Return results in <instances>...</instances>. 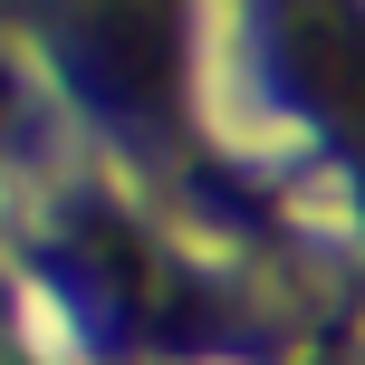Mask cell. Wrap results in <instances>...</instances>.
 Instances as JSON below:
<instances>
[{"label":"cell","mask_w":365,"mask_h":365,"mask_svg":"<svg viewBox=\"0 0 365 365\" xmlns=\"http://www.w3.org/2000/svg\"><path fill=\"white\" fill-rule=\"evenodd\" d=\"M279 48H289L298 87H308L327 115H356L365 125V10L356 0H289Z\"/></svg>","instance_id":"cell-2"},{"label":"cell","mask_w":365,"mask_h":365,"mask_svg":"<svg viewBox=\"0 0 365 365\" xmlns=\"http://www.w3.org/2000/svg\"><path fill=\"white\" fill-rule=\"evenodd\" d=\"M327 365H365V346H346V356H327Z\"/></svg>","instance_id":"cell-3"},{"label":"cell","mask_w":365,"mask_h":365,"mask_svg":"<svg viewBox=\"0 0 365 365\" xmlns=\"http://www.w3.org/2000/svg\"><path fill=\"white\" fill-rule=\"evenodd\" d=\"M68 38H77V68L115 96H154L173 77V0H77Z\"/></svg>","instance_id":"cell-1"}]
</instances>
